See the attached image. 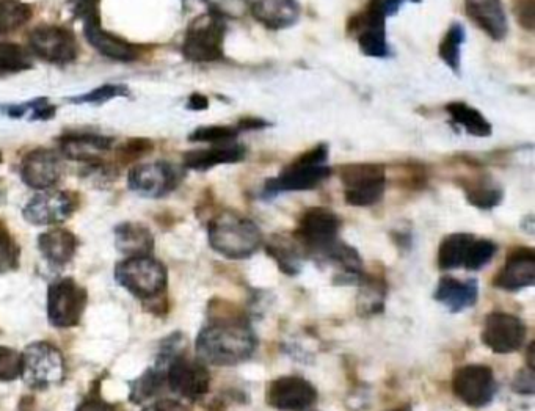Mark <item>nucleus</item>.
<instances>
[{"mask_svg": "<svg viewBox=\"0 0 535 411\" xmlns=\"http://www.w3.org/2000/svg\"><path fill=\"white\" fill-rule=\"evenodd\" d=\"M112 143L106 135L66 134L60 139V150L71 161L95 162L112 148Z\"/></svg>", "mask_w": 535, "mask_h": 411, "instance_id": "26", "label": "nucleus"}, {"mask_svg": "<svg viewBox=\"0 0 535 411\" xmlns=\"http://www.w3.org/2000/svg\"><path fill=\"white\" fill-rule=\"evenodd\" d=\"M328 154L330 150L327 143H319L295 157L288 167L281 170L277 178L266 181L264 195L275 197L278 193L306 192L321 186L322 182L332 176V168L327 165Z\"/></svg>", "mask_w": 535, "mask_h": 411, "instance_id": "3", "label": "nucleus"}, {"mask_svg": "<svg viewBox=\"0 0 535 411\" xmlns=\"http://www.w3.org/2000/svg\"><path fill=\"white\" fill-rule=\"evenodd\" d=\"M143 411H187V408L178 401L172 399H161L145 407Z\"/></svg>", "mask_w": 535, "mask_h": 411, "instance_id": "49", "label": "nucleus"}, {"mask_svg": "<svg viewBox=\"0 0 535 411\" xmlns=\"http://www.w3.org/2000/svg\"><path fill=\"white\" fill-rule=\"evenodd\" d=\"M466 40L465 27L460 22H454L449 27L445 37L438 46V57L441 62L448 66L452 73L460 74V63H462V46Z\"/></svg>", "mask_w": 535, "mask_h": 411, "instance_id": "32", "label": "nucleus"}, {"mask_svg": "<svg viewBox=\"0 0 535 411\" xmlns=\"http://www.w3.org/2000/svg\"><path fill=\"white\" fill-rule=\"evenodd\" d=\"M526 325L520 317L509 313L488 314L482 330V342L495 353H514L525 344Z\"/></svg>", "mask_w": 535, "mask_h": 411, "instance_id": "15", "label": "nucleus"}, {"mask_svg": "<svg viewBox=\"0 0 535 411\" xmlns=\"http://www.w3.org/2000/svg\"><path fill=\"white\" fill-rule=\"evenodd\" d=\"M446 112L451 117L455 126L462 128L466 134L473 135L477 139H485L493 134L492 124L482 115L476 107L462 101L449 102Z\"/></svg>", "mask_w": 535, "mask_h": 411, "instance_id": "29", "label": "nucleus"}, {"mask_svg": "<svg viewBox=\"0 0 535 411\" xmlns=\"http://www.w3.org/2000/svg\"><path fill=\"white\" fill-rule=\"evenodd\" d=\"M267 253L277 261L280 269L291 277L302 269L305 250L295 241V237L273 236L267 244Z\"/></svg>", "mask_w": 535, "mask_h": 411, "instance_id": "30", "label": "nucleus"}, {"mask_svg": "<svg viewBox=\"0 0 535 411\" xmlns=\"http://www.w3.org/2000/svg\"><path fill=\"white\" fill-rule=\"evenodd\" d=\"M466 200L479 209H493L503 201V189L487 176L473 179L463 184Z\"/></svg>", "mask_w": 535, "mask_h": 411, "instance_id": "31", "label": "nucleus"}, {"mask_svg": "<svg viewBox=\"0 0 535 411\" xmlns=\"http://www.w3.org/2000/svg\"><path fill=\"white\" fill-rule=\"evenodd\" d=\"M385 289L380 281L366 280L361 286L358 297V311L363 314H375L382 311Z\"/></svg>", "mask_w": 535, "mask_h": 411, "instance_id": "38", "label": "nucleus"}, {"mask_svg": "<svg viewBox=\"0 0 535 411\" xmlns=\"http://www.w3.org/2000/svg\"><path fill=\"white\" fill-rule=\"evenodd\" d=\"M247 156L241 143L230 142L222 145H209L203 150H193L184 156V165L190 170L208 171L219 165L239 164Z\"/></svg>", "mask_w": 535, "mask_h": 411, "instance_id": "24", "label": "nucleus"}, {"mask_svg": "<svg viewBox=\"0 0 535 411\" xmlns=\"http://www.w3.org/2000/svg\"><path fill=\"white\" fill-rule=\"evenodd\" d=\"M452 390L468 407H487L498 393L495 375L484 364H466L455 372Z\"/></svg>", "mask_w": 535, "mask_h": 411, "instance_id": "12", "label": "nucleus"}, {"mask_svg": "<svg viewBox=\"0 0 535 411\" xmlns=\"http://www.w3.org/2000/svg\"><path fill=\"white\" fill-rule=\"evenodd\" d=\"M374 7L382 11L385 18H391L396 15L397 11L401 10L405 4H419L421 0H369Z\"/></svg>", "mask_w": 535, "mask_h": 411, "instance_id": "45", "label": "nucleus"}, {"mask_svg": "<svg viewBox=\"0 0 535 411\" xmlns=\"http://www.w3.org/2000/svg\"><path fill=\"white\" fill-rule=\"evenodd\" d=\"M479 286L477 281L457 280L454 277H443L435 289V300L446 306L451 313H460L476 305Z\"/></svg>", "mask_w": 535, "mask_h": 411, "instance_id": "25", "label": "nucleus"}, {"mask_svg": "<svg viewBox=\"0 0 535 411\" xmlns=\"http://www.w3.org/2000/svg\"><path fill=\"white\" fill-rule=\"evenodd\" d=\"M165 382L172 388L173 393L186 397L190 401H197L208 393L211 386V374L200 361L189 358H173L165 372Z\"/></svg>", "mask_w": 535, "mask_h": 411, "instance_id": "14", "label": "nucleus"}, {"mask_svg": "<svg viewBox=\"0 0 535 411\" xmlns=\"http://www.w3.org/2000/svg\"><path fill=\"white\" fill-rule=\"evenodd\" d=\"M99 4L101 0H71V10L76 18L85 22L88 19L101 18Z\"/></svg>", "mask_w": 535, "mask_h": 411, "instance_id": "44", "label": "nucleus"}, {"mask_svg": "<svg viewBox=\"0 0 535 411\" xmlns=\"http://www.w3.org/2000/svg\"><path fill=\"white\" fill-rule=\"evenodd\" d=\"M115 278L135 297L153 299L167 286V269L150 255L132 256L118 264Z\"/></svg>", "mask_w": 535, "mask_h": 411, "instance_id": "7", "label": "nucleus"}, {"mask_svg": "<svg viewBox=\"0 0 535 411\" xmlns=\"http://www.w3.org/2000/svg\"><path fill=\"white\" fill-rule=\"evenodd\" d=\"M165 372L167 369L156 364L154 368L148 369L140 379L132 382L131 401L140 404V402L154 396L164 386Z\"/></svg>", "mask_w": 535, "mask_h": 411, "instance_id": "35", "label": "nucleus"}, {"mask_svg": "<svg viewBox=\"0 0 535 411\" xmlns=\"http://www.w3.org/2000/svg\"><path fill=\"white\" fill-rule=\"evenodd\" d=\"M269 121L263 118L247 117L237 121L236 128L239 132L261 131V129L269 128Z\"/></svg>", "mask_w": 535, "mask_h": 411, "instance_id": "48", "label": "nucleus"}, {"mask_svg": "<svg viewBox=\"0 0 535 411\" xmlns=\"http://www.w3.org/2000/svg\"><path fill=\"white\" fill-rule=\"evenodd\" d=\"M344 200L355 208L379 203L386 189V170L380 164H349L339 168Z\"/></svg>", "mask_w": 535, "mask_h": 411, "instance_id": "6", "label": "nucleus"}, {"mask_svg": "<svg viewBox=\"0 0 535 411\" xmlns=\"http://www.w3.org/2000/svg\"><path fill=\"white\" fill-rule=\"evenodd\" d=\"M29 51L54 65H68L77 59L79 44L70 30L41 26L29 35Z\"/></svg>", "mask_w": 535, "mask_h": 411, "instance_id": "13", "label": "nucleus"}, {"mask_svg": "<svg viewBox=\"0 0 535 411\" xmlns=\"http://www.w3.org/2000/svg\"><path fill=\"white\" fill-rule=\"evenodd\" d=\"M299 0H253L250 15L273 32L291 29L300 19Z\"/></svg>", "mask_w": 535, "mask_h": 411, "instance_id": "23", "label": "nucleus"}, {"mask_svg": "<svg viewBox=\"0 0 535 411\" xmlns=\"http://www.w3.org/2000/svg\"><path fill=\"white\" fill-rule=\"evenodd\" d=\"M38 248L52 266H65L76 255L77 239L71 231L54 228L38 237Z\"/></svg>", "mask_w": 535, "mask_h": 411, "instance_id": "27", "label": "nucleus"}, {"mask_svg": "<svg viewBox=\"0 0 535 411\" xmlns=\"http://www.w3.org/2000/svg\"><path fill=\"white\" fill-rule=\"evenodd\" d=\"M495 242L468 233L449 234L438 248V267L441 270H481L495 256Z\"/></svg>", "mask_w": 535, "mask_h": 411, "instance_id": "5", "label": "nucleus"}, {"mask_svg": "<svg viewBox=\"0 0 535 411\" xmlns=\"http://www.w3.org/2000/svg\"><path fill=\"white\" fill-rule=\"evenodd\" d=\"M128 95L129 88L126 85L107 84L95 88V90L85 93V95L71 98L70 101L73 104H106V102L112 101V99L126 98Z\"/></svg>", "mask_w": 535, "mask_h": 411, "instance_id": "39", "label": "nucleus"}, {"mask_svg": "<svg viewBox=\"0 0 535 411\" xmlns=\"http://www.w3.org/2000/svg\"><path fill=\"white\" fill-rule=\"evenodd\" d=\"M62 161L59 154L48 148L30 151L21 164L22 181L37 190H48L62 178Z\"/></svg>", "mask_w": 535, "mask_h": 411, "instance_id": "19", "label": "nucleus"}, {"mask_svg": "<svg viewBox=\"0 0 535 411\" xmlns=\"http://www.w3.org/2000/svg\"><path fill=\"white\" fill-rule=\"evenodd\" d=\"M76 411H118L115 405L109 404V402L102 401L101 397L90 396L85 399Z\"/></svg>", "mask_w": 535, "mask_h": 411, "instance_id": "47", "label": "nucleus"}, {"mask_svg": "<svg viewBox=\"0 0 535 411\" xmlns=\"http://www.w3.org/2000/svg\"><path fill=\"white\" fill-rule=\"evenodd\" d=\"M32 15V7L21 0H0V37L26 26Z\"/></svg>", "mask_w": 535, "mask_h": 411, "instance_id": "33", "label": "nucleus"}, {"mask_svg": "<svg viewBox=\"0 0 535 411\" xmlns=\"http://www.w3.org/2000/svg\"><path fill=\"white\" fill-rule=\"evenodd\" d=\"M22 377V355L16 350L0 346V382Z\"/></svg>", "mask_w": 535, "mask_h": 411, "instance_id": "41", "label": "nucleus"}, {"mask_svg": "<svg viewBox=\"0 0 535 411\" xmlns=\"http://www.w3.org/2000/svg\"><path fill=\"white\" fill-rule=\"evenodd\" d=\"M535 283V253L532 248H517L507 256L506 264L496 275V288L515 292Z\"/></svg>", "mask_w": 535, "mask_h": 411, "instance_id": "20", "label": "nucleus"}, {"mask_svg": "<svg viewBox=\"0 0 535 411\" xmlns=\"http://www.w3.org/2000/svg\"><path fill=\"white\" fill-rule=\"evenodd\" d=\"M347 32L357 40L358 48L371 59L390 57V44L386 38V18L371 2L347 22Z\"/></svg>", "mask_w": 535, "mask_h": 411, "instance_id": "10", "label": "nucleus"}, {"mask_svg": "<svg viewBox=\"0 0 535 411\" xmlns=\"http://www.w3.org/2000/svg\"><path fill=\"white\" fill-rule=\"evenodd\" d=\"M514 390L521 394L534 393V372L529 368L528 371H521L514 382Z\"/></svg>", "mask_w": 535, "mask_h": 411, "instance_id": "46", "label": "nucleus"}, {"mask_svg": "<svg viewBox=\"0 0 535 411\" xmlns=\"http://www.w3.org/2000/svg\"><path fill=\"white\" fill-rule=\"evenodd\" d=\"M534 10L535 0H517V4H515V16H517L518 24L528 32L534 30Z\"/></svg>", "mask_w": 535, "mask_h": 411, "instance_id": "43", "label": "nucleus"}, {"mask_svg": "<svg viewBox=\"0 0 535 411\" xmlns=\"http://www.w3.org/2000/svg\"><path fill=\"white\" fill-rule=\"evenodd\" d=\"M22 377L35 390H46L65 377V360L49 342H33L22 353Z\"/></svg>", "mask_w": 535, "mask_h": 411, "instance_id": "9", "label": "nucleus"}, {"mask_svg": "<svg viewBox=\"0 0 535 411\" xmlns=\"http://www.w3.org/2000/svg\"><path fill=\"white\" fill-rule=\"evenodd\" d=\"M0 113L10 118H24L29 115L30 120L46 121L54 117L55 107L49 104L48 99L38 98L18 106H0Z\"/></svg>", "mask_w": 535, "mask_h": 411, "instance_id": "36", "label": "nucleus"}, {"mask_svg": "<svg viewBox=\"0 0 535 411\" xmlns=\"http://www.w3.org/2000/svg\"><path fill=\"white\" fill-rule=\"evenodd\" d=\"M225 38V19L209 11L190 22L182 54L193 63L219 62L225 57Z\"/></svg>", "mask_w": 535, "mask_h": 411, "instance_id": "4", "label": "nucleus"}, {"mask_svg": "<svg viewBox=\"0 0 535 411\" xmlns=\"http://www.w3.org/2000/svg\"><path fill=\"white\" fill-rule=\"evenodd\" d=\"M88 295L82 286L71 280L55 281L48 292V316L55 328H73L81 322L87 308Z\"/></svg>", "mask_w": 535, "mask_h": 411, "instance_id": "11", "label": "nucleus"}, {"mask_svg": "<svg viewBox=\"0 0 535 411\" xmlns=\"http://www.w3.org/2000/svg\"><path fill=\"white\" fill-rule=\"evenodd\" d=\"M209 244L228 259H247L263 244V233L253 220L234 211H223L209 223Z\"/></svg>", "mask_w": 535, "mask_h": 411, "instance_id": "2", "label": "nucleus"}, {"mask_svg": "<svg viewBox=\"0 0 535 411\" xmlns=\"http://www.w3.org/2000/svg\"><path fill=\"white\" fill-rule=\"evenodd\" d=\"M239 134L241 132L237 131L236 126L215 124V126L195 129L189 135V140L193 143H204V145H222V143L236 142Z\"/></svg>", "mask_w": 535, "mask_h": 411, "instance_id": "37", "label": "nucleus"}, {"mask_svg": "<svg viewBox=\"0 0 535 411\" xmlns=\"http://www.w3.org/2000/svg\"><path fill=\"white\" fill-rule=\"evenodd\" d=\"M316 401V388L299 375H284L273 380L267 390L270 407L280 411H303Z\"/></svg>", "mask_w": 535, "mask_h": 411, "instance_id": "17", "label": "nucleus"}, {"mask_svg": "<svg viewBox=\"0 0 535 411\" xmlns=\"http://www.w3.org/2000/svg\"><path fill=\"white\" fill-rule=\"evenodd\" d=\"M187 107L190 110H206L209 107V99L204 95H200V93H193L189 98V102H187Z\"/></svg>", "mask_w": 535, "mask_h": 411, "instance_id": "50", "label": "nucleus"}, {"mask_svg": "<svg viewBox=\"0 0 535 411\" xmlns=\"http://www.w3.org/2000/svg\"><path fill=\"white\" fill-rule=\"evenodd\" d=\"M115 245L129 258L148 256L154 248L153 234L139 223H123L115 228Z\"/></svg>", "mask_w": 535, "mask_h": 411, "instance_id": "28", "label": "nucleus"}, {"mask_svg": "<svg viewBox=\"0 0 535 411\" xmlns=\"http://www.w3.org/2000/svg\"><path fill=\"white\" fill-rule=\"evenodd\" d=\"M33 66L32 52L21 44L0 43V73H19Z\"/></svg>", "mask_w": 535, "mask_h": 411, "instance_id": "34", "label": "nucleus"}, {"mask_svg": "<svg viewBox=\"0 0 535 411\" xmlns=\"http://www.w3.org/2000/svg\"><path fill=\"white\" fill-rule=\"evenodd\" d=\"M19 250L13 237L0 226V273L10 272L18 266Z\"/></svg>", "mask_w": 535, "mask_h": 411, "instance_id": "42", "label": "nucleus"}, {"mask_svg": "<svg viewBox=\"0 0 535 411\" xmlns=\"http://www.w3.org/2000/svg\"><path fill=\"white\" fill-rule=\"evenodd\" d=\"M341 219L328 208H310L302 215L295 241L316 261L339 241Z\"/></svg>", "mask_w": 535, "mask_h": 411, "instance_id": "8", "label": "nucleus"}, {"mask_svg": "<svg viewBox=\"0 0 535 411\" xmlns=\"http://www.w3.org/2000/svg\"><path fill=\"white\" fill-rule=\"evenodd\" d=\"M0 164H2V154H0Z\"/></svg>", "mask_w": 535, "mask_h": 411, "instance_id": "51", "label": "nucleus"}, {"mask_svg": "<svg viewBox=\"0 0 535 411\" xmlns=\"http://www.w3.org/2000/svg\"><path fill=\"white\" fill-rule=\"evenodd\" d=\"M76 211V200L71 193L43 192L33 197L24 208V219L32 225H59Z\"/></svg>", "mask_w": 535, "mask_h": 411, "instance_id": "18", "label": "nucleus"}, {"mask_svg": "<svg viewBox=\"0 0 535 411\" xmlns=\"http://www.w3.org/2000/svg\"><path fill=\"white\" fill-rule=\"evenodd\" d=\"M182 173L178 168L167 162H150L137 165L129 173L128 184L132 192L139 193L146 198H161L172 192Z\"/></svg>", "mask_w": 535, "mask_h": 411, "instance_id": "16", "label": "nucleus"}, {"mask_svg": "<svg viewBox=\"0 0 535 411\" xmlns=\"http://www.w3.org/2000/svg\"><path fill=\"white\" fill-rule=\"evenodd\" d=\"M258 339L247 322L217 321L204 327L197 338V353L204 363L236 366L252 358Z\"/></svg>", "mask_w": 535, "mask_h": 411, "instance_id": "1", "label": "nucleus"}, {"mask_svg": "<svg viewBox=\"0 0 535 411\" xmlns=\"http://www.w3.org/2000/svg\"><path fill=\"white\" fill-rule=\"evenodd\" d=\"M465 13L488 38L506 40L509 19L503 0H465Z\"/></svg>", "mask_w": 535, "mask_h": 411, "instance_id": "21", "label": "nucleus"}, {"mask_svg": "<svg viewBox=\"0 0 535 411\" xmlns=\"http://www.w3.org/2000/svg\"><path fill=\"white\" fill-rule=\"evenodd\" d=\"M209 11L222 19H242L250 13L253 0H206Z\"/></svg>", "mask_w": 535, "mask_h": 411, "instance_id": "40", "label": "nucleus"}, {"mask_svg": "<svg viewBox=\"0 0 535 411\" xmlns=\"http://www.w3.org/2000/svg\"><path fill=\"white\" fill-rule=\"evenodd\" d=\"M84 33L88 43L107 59L117 62H134L139 59L140 49L135 44L102 29L101 18L85 21Z\"/></svg>", "mask_w": 535, "mask_h": 411, "instance_id": "22", "label": "nucleus"}]
</instances>
